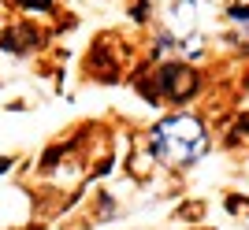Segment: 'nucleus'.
Instances as JSON below:
<instances>
[{"mask_svg":"<svg viewBox=\"0 0 249 230\" xmlns=\"http://www.w3.org/2000/svg\"><path fill=\"white\" fill-rule=\"evenodd\" d=\"M156 82H160V93L167 100H186V97L197 93V71L186 63H164L156 71Z\"/></svg>","mask_w":249,"mask_h":230,"instance_id":"obj_2","label":"nucleus"},{"mask_svg":"<svg viewBox=\"0 0 249 230\" xmlns=\"http://www.w3.org/2000/svg\"><path fill=\"white\" fill-rule=\"evenodd\" d=\"M8 167H11V160H0V175H4Z\"/></svg>","mask_w":249,"mask_h":230,"instance_id":"obj_5","label":"nucleus"},{"mask_svg":"<svg viewBox=\"0 0 249 230\" xmlns=\"http://www.w3.org/2000/svg\"><path fill=\"white\" fill-rule=\"evenodd\" d=\"M231 19H242V22H246L249 19V8H231Z\"/></svg>","mask_w":249,"mask_h":230,"instance_id":"obj_4","label":"nucleus"},{"mask_svg":"<svg viewBox=\"0 0 249 230\" xmlns=\"http://www.w3.org/2000/svg\"><path fill=\"white\" fill-rule=\"evenodd\" d=\"M22 8H30V11H49L52 8V0H19Z\"/></svg>","mask_w":249,"mask_h":230,"instance_id":"obj_3","label":"nucleus"},{"mask_svg":"<svg viewBox=\"0 0 249 230\" xmlns=\"http://www.w3.org/2000/svg\"><path fill=\"white\" fill-rule=\"evenodd\" d=\"M153 152L167 164H194L208 148V130L194 115H171L164 123H156L153 130Z\"/></svg>","mask_w":249,"mask_h":230,"instance_id":"obj_1","label":"nucleus"}]
</instances>
